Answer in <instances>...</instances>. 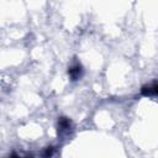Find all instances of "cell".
Returning <instances> with one entry per match:
<instances>
[{"mask_svg":"<svg viewBox=\"0 0 158 158\" xmlns=\"http://www.w3.org/2000/svg\"><path fill=\"white\" fill-rule=\"evenodd\" d=\"M141 93L143 95H158V84L152 85V86H143L141 89Z\"/></svg>","mask_w":158,"mask_h":158,"instance_id":"obj_1","label":"cell"},{"mask_svg":"<svg viewBox=\"0 0 158 158\" xmlns=\"http://www.w3.org/2000/svg\"><path fill=\"white\" fill-rule=\"evenodd\" d=\"M80 72H81V68H80V65H79V64H77V65H74V67H72V68L69 69V75L72 77V79H73V80H75V79H78V78H79Z\"/></svg>","mask_w":158,"mask_h":158,"instance_id":"obj_2","label":"cell"},{"mask_svg":"<svg viewBox=\"0 0 158 158\" xmlns=\"http://www.w3.org/2000/svg\"><path fill=\"white\" fill-rule=\"evenodd\" d=\"M14 158H16V157H14Z\"/></svg>","mask_w":158,"mask_h":158,"instance_id":"obj_3","label":"cell"}]
</instances>
